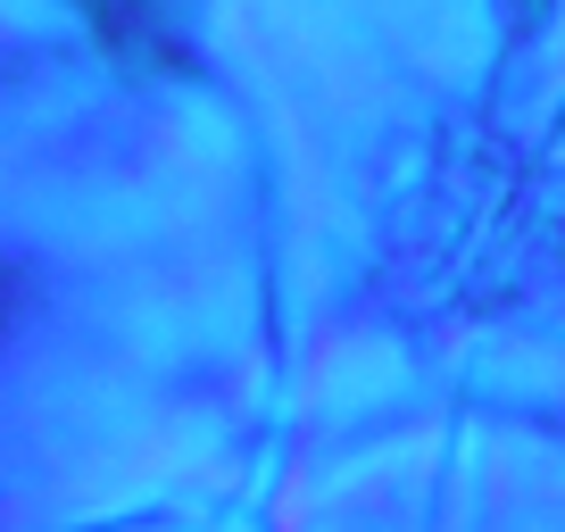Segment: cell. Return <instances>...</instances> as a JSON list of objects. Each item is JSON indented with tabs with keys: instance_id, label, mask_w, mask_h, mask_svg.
I'll return each mask as SVG.
<instances>
[{
	"instance_id": "6da1fadb",
	"label": "cell",
	"mask_w": 565,
	"mask_h": 532,
	"mask_svg": "<svg viewBox=\"0 0 565 532\" xmlns=\"http://www.w3.org/2000/svg\"><path fill=\"white\" fill-rule=\"evenodd\" d=\"M84 25L100 58L125 75H192V51L167 25V0H84Z\"/></svg>"
},
{
	"instance_id": "7a4b0ae2",
	"label": "cell",
	"mask_w": 565,
	"mask_h": 532,
	"mask_svg": "<svg viewBox=\"0 0 565 532\" xmlns=\"http://www.w3.org/2000/svg\"><path fill=\"white\" fill-rule=\"evenodd\" d=\"M34 300H42V284H34V266L25 258H0V350L18 341V324L34 317Z\"/></svg>"
}]
</instances>
